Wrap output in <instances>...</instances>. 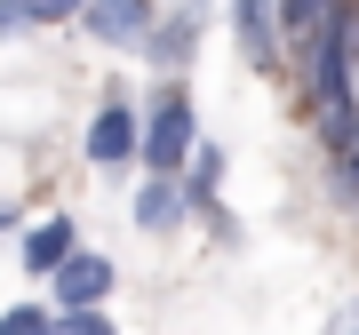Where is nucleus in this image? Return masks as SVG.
<instances>
[{
	"instance_id": "1",
	"label": "nucleus",
	"mask_w": 359,
	"mask_h": 335,
	"mask_svg": "<svg viewBox=\"0 0 359 335\" xmlns=\"http://www.w3.org/2000/svg\"><path fill=\"white\" fill-rule=\"evenodd\" d=\"M351 64H359V0H335V16L320 32H311V96H320V112H335V104H351Z\"/></svg>"
},
{
	"instance_id": "2",
	"label": "nucleus",
	"mask_w": 359,
	"mask_h": 335,
	"mask_svg": "<svg viewBox=\"0 0 359 335\" xmlns=\"http://www.w3.org/2000/svg\"><path fill=\"white\" fill-rule=\"evenodd\" d=\"M200 144V120H192V96L184 88H160L144 104V160H152V176H176L184 160H192Z\"/></svg>"
},
{
	"instance_id": "3",
	"label": "nucleus",
	"mask_w": 359,
	"mask_h": 335,
	"mask_svg": "<svg viewBox=\"0 0 359 335\" xmlns=\"http://www.w3.org/2000/svg\"><path fill=\"white\" fill-rule=\"evenodd\" d=\"M231 32H240V48H248V64L271 72L280 64V0H231Z\"/></svg>"
},
{
	"instance_id": "4",
	"label": "nucleus",
	"mask_w": 359,
	"mask_h": 335,
	"mask_svg": "<svg viewBox=\"0 0 359 335\" xmlns=\"http://www.w3.org/2000/svg\"><path fill=\"white\" fill-rule=\"evenodd\" d=\"M80 25H88V40H104V48H128V40H152V0H88Z\"/></svg>"
},
{
	"instance_id": "5",
	"label": "nucleus",
	"mask_w": 359,
	"mask_h": 335,
	"mask_svg": "<svg viewBox=\"0 0 359 335\" xmlns=\"http://www.w3.org/2000/svg\"><path fill=\"white\" fill-rule=\"evenodd\" d=\"M128 152H144V112H128V104H104L96 128H88V160H96V168H120Z\"/></svg>"
},
{
	"instance_id": "6",
	"label": "nucleus",
	"mask_w": 359,
	"mask_h": 335,
	"mask_svg": "<svg viewBox=\"0 0 359 335\" xmlns=\"http://www.w3.org/2000/svg\"><path fill=\"white\" fill-rule=\"evenodd\" d=\"M104 296H112V264L104 256H72L56 271V311H96Z\"/></svg>"
},
{
	"instance_id": "7",
	"label": "nucleus",
	"mask_w": 359,
	"mask_h": 335,
	"mask_svg": "<svg viewBox=\"0 0 359 335\" xmlns=\"http://www.w3.org/2000/svg\"><path fill=\"white\" fill-rule=\"evenodd\" d=\"M80 256V240H72V216H56V224H32V232H25V271H48V280H56V271H65Z\"/></svg>"
},
{
	"instance_id": "8",
	"label": "nucleus",
	"mask_w": 359,
	"mask_h": 335,
	"mask_svg": "<svg viewBox=\"0 0 359 335\" xmlns=\"http://www.w3.org/2000/svg\"><path fill=\"white\" fill-rule=\"evenodd\" d=\"M144 48H152V64H160V72H176L184 56L200 48V8H176L168 25H152V40H144Z\"/></svg>"
},
{
	"instance_id": "9",
	"label": "nucleus",
	"mask_w": 359,
	"mask_h": 335,
	"mask_svg": "<svg viewBox=\"0 0 359 335\" xmlns=\"http://www.w3.org/2000/svg\"><path fill=\"white\" fill-rule=\"evenodd\" d=\"M184 207H192V200H184V184H176V176H152V184L136 192V224H144V232H168Z\"/></svg>"
},
{
	"instance_id": "10",
	"label": "nucleus",
	"mask_w": 359,
	"mask_h": 335,
	"mask_svg": "<svg viewBox=\"0 0 359 335\" xmlns=\"http://www.w3.org/2000/svg\"><path fill=\"white\" fill-rule=\"evenodd\" d=\"M72 8H88V0H0V32H25V25H65Z\"/></svg>"
},
{
	"instance_id": "11",
	"label": "nucleus",
	"mask_w": 359,
	"mask_h": 335,
	"mask_svg": "<svg viewBox=\"0 0 359 335\" xmlns=\"http://www.w3.org/2000/svg\"><path fill=\"white\" fill-rule=\"evenodd\" d=\"M327 16H335V0H280V32L304 40V48H311V32H320Z\"/></svg>"
},
{
	"instance_id": "12",
	"label": "nucleus",
	"mask_w": 359,
	"mask_h": 335,
	"mask_svg": "<svg viewBox=\"0 0 359 335\" xmlns=\"http://www.w3.org/2000/svg\"><path fill=\"white\" fill-rule=\"evenodd\" d=\"M216 176H224V152H200L192 184H184V200H192V207H216Z\"/></svg>"
},
{
	"instance_id": "13",
	"label": "nucleus",
	"mask_w": 359,
	"mask_h": 335,
	"mask_svg": "<svg viewBox=\"0 0 359 335\" xmlns=\"http://www.w3.org/2000/svg\"><path fill=\"white\" fill-rule=\"evenodd\" d=\"M56 320L48 311H32V303H16V311H0V335H48Z\"/></svg>"
},
{
	"instance_id": "14",
	"label": "nucleus",
	"mask_w": 359,
	"mask_h": 335,
	"mask_svg": "<svg viewBox=\"0 0 359 335\" xmlns=\"http://www.w3.org/2000/svg\"><path fill=\"white\" fill-rule=\"evenodd\" d=\"M48 335H112V320H104V311H56Z\"/></svg>"
},
{
	"instance_id": "15",
	"label": "nucleus",
	"mask_w": 359,
	"mask_h": 335,
	"mask_svg": "<svg viewBox=\"0 0 359 335\" xmlns=\"http://www.w3.org/2000/svg\"><path fill=\"white\" fill-rule=\"evenodd\" d=\"M335 184H344V192H351V200H359V136H351V144H344V152H335Z\"/></svg>"
},
{
	"instance_id": "16",
	"label": "nucleus",
	"mask_w": 359,
	"mask_h": 335,
	"mask_svg": "<svg viewBox=\"0 0 359 335\" xmlns=\"http://www.w3.org/2000/svg\"><path fill=\"white\" fill-rule=\"evenodd\" d=\"M0 232H8V200H0Z\"/></svg>"
}]
</instances>
